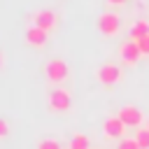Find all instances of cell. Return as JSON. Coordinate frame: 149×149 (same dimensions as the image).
Here are the masks:
<instances>
[{"label": "cell", "mask_w": 149, "mask_h": 149, "mask_svg": "<svg viewBox=\"0 0 149 149\" xmlns=\"http://www.w3.org/2000/svg\"><path fill=\"white\" fill-rule=\"evenodd\" d=\"M44 74H47L54 84H58V81H65V79H68L70 68H68V63H65L63 58H51V61H47V65H44Z\"/></svg>", "instance_id": "cell-1"}, {"label": "cell", "mask_w": 149, "mask_h": 149, "mask_svg": "<svg viewBox=\"0 0 149 149\" xmlns=\"http://www.w3.org/2000/svg\"><path fill=\"white\" fill-rule=\"evenodd\" d=\"M70 107H72L70 91H65V88H54V91H49V109H51V112L63 114V112H68Z\"/></svg>", "instance_id": "cell-2"}, {"label": "cell", "mask_w": 149, "mask_h": 149, "mask_svg": "<svg viewBox=\"0 0 149 149\" xmlns=\"http://www.w3.org/2000/svg\"><path fill=\"white\" fill-rule=\"evenodd\" d=\"M98 28H100V33H102L105 37H114V35L119 33V28H121V19H119V14H114V12H105V14H100V19H98Z\"/></svg>", "instance_id": "cell-3"}, {"label": "cell", "mask_w": 149, "mask_h": 149, "mask_svg": "<svg viewBox=\"0 0 149 149\" xmlns=\"http://www.w3.org/2000/svg\"><path fill=\"white\" fill-rule=\"evenodd\" d=\"M128 128H140L142 126V121H144V114H142V109L140 107H135V105H123L121 109H119V114H116Z\"/></svg>", "instance_id": "cell-4"}, {"label": "cell", "mask_w": 149, "mask_h": 149, "mask_svg": "<svg viewBox=\"0 0 149 149\" xmlns=\"http://www.w3.org/2000/svg\"><path fill=\"white\" fill-rule=\"evenodd\" d=\"M126 123L119 119V116H109V119H105V123H102V135L107 137V140H123L126 137Z\"/></svg>", "instance_id": "cell-5"}, {"label": "cell", "mask_w": 149, "mask_h": 149, "mask_svg": "<svg viewBox=\"0 0 149 149\" xmlns=\"http://www.w3.org/2000/svg\"><path fill=\"white\" fill-rule=\"evenodd\" d=\"M121 77H123V72H121V68H119L116 63H105V65L98 68V81H100V84L112 86V84H119Z\"/></svg>", "instance_id": "cell-6"}, {"label": "cell", "mask_w": 149, "mask_h": 149, "mask_svg": "<svg viewBox=\"0 0 149 149\" xmlns=\"http://www.w3.org/2000/svg\"><path fill=\"white\" fill-rule=\"evenodd\" d=\"M119 56H121V61H123L126 65H135V63L142 58V49H140V44H137L135 40H126V42L119 47Z\"/></svg>", "instance_id": "cell-7"}, {"label": "cell", "mask_w": 149, "mask_h": 149, "mask_svg": "<svg viewBox=\"0 0 149 149\" xmlns=\"http://www.w3.org/2000/svg\"><path fill=\"white\" fill-rule=\"evenodd\" d=\"M33 26H37V28L49 33L51 28H56V14L51 9H37L33 14Z\"/></svg>", "instance_id": "cell-8"}, {"label": "cell", "mask_w": 149, "mask_h": 149, "mask_svg": "<svg viewBox=\"0 0 149 149\" xmlns=\"http://www.w3.org/2000/svg\"><path fill=\"white\" fill-rule=\"evenodd\" d=\"M26 42H28L30 47H44V44H47V30H42V28H37V26H30V28L26 30Z\"/></svg>", "instance_id": "cell-9"}, {"label": "cell", "mask_w": 149, "mask_h": 149, "mask_svg": "<svg viewBox=\"0 0 149 149\" xmlns=\"http://www.w3.org/2000/svg\"><path fill=\"white\" fill-rule=\"evenodd\" d=\"M144 35H149V21L140 19V21H135L133 28H130V40H142Z\"/></svg>", "instance_id": "cell-10"}, {"label": "cell", "mask_w": 149, "mask_h": 149, "mask_svg": "<svg viewBox=\"0 0 149 149\" xmlns=\"http://www.w3.org/2000/svg\"><path fill=\"white\" fill-rule=\"evenodd\" d=\"M70 149H91V142L84 133H77L72 140H70Z\"/></svg>", "instance_id": "cell-11"}, {"label": "cell", "mask_w": 149, "mask_h": 149, "mask_svg": "<svg viewBox=\"0 0 149 149\" xmlns=\"http://www.w3.org/2000/svg\"><path fill=\"white\" fill-rule=\"evenodd\" d=\"M135 140H137V144H140L142 149H149V128H147V126L140 128L137 135H135Z\"/></svg>", "instance_id": "cell-12"}, {"label": "cell", "mask_w": 149, "mask_h": 149, "mask_svg": "<svg viewBox=\"0 0 149 149\" xmlns=\"http://www.w3.org/2000/svg\"><path fill=\"white\" fill-rule=\"evenodd\" d=\"M37 149H61V144H58V140H54V137H44V140L37 142Z\"/></svg>", "instance_id": "cell-13"}, {"label": "cell", "mask_w": 149, "mask_h": 149, "mask_svg": "<svg viewBox=\"0 0 149 149\" xmlns=\"http://www.w3.org/2000/svg\"><path fill=\"white\" fill-rule=\"evenodd\" d=\"M119 149H142V147L137 144L135 137H123V140L119 142Z\"/></svg>", "instance_id": "cell-14"}, {"label": "cell", "mask_w": 149, "mask_h": 149, "mask_svg": "<svg viewBox=\"0 0 149 149\" xmlns=\"http://www.w3.org/2000/svg\"><path fill=\"white\" fill-rule=\"evenodd\" d=\"M137 44H140V49H142V56H149V35H144L142 40H135Z\"/></svg>", "instance_id": "cell-15"}, {"label": "cell", "mask_w": 149, "mask_h": 149, "mask_svg": "<svg viewBox=\"0 0 149 149\" xmlns=\"http://www.w3.org/2000/svg\"><path fill=\"white\" fill-rule=\"evenodd\" d=\"M7 135H9V123L5 119H0V140H5Z\"/></svg>", "instance_id": "cell-16"}, {"label": "cell", "mask_w": 149, "mask_h": 149, "mask_svg": "<svg viewBox=\"0 0 149 149\" xmlns=\"http://www.w3.org/2000/svg\"><path fill=\"white\" fill-rule=\"evenodd\" d=\"M107 2H112V5H123L126 0H107Z\"/></svg>", "instance_id": "cell-17"}, {"label": "cell", "mask_w": 149, "mask_h": 149, "mask_svg": "<svg viewBox=\"0 0 149 149\" xmlns=\"http://www.w3.org/2000/svg\"><path fill=\"white\" fill-rule=\"evenodd\" d=\"M2 61H5V58H2V54H0V68H2Z\"/></svg>", "instance_id": "cell-18"}, {"label": "cell", "mask_w": 149, "mask_h": 149, "mask_svg": "<svg viewBox=\"0 0 149 149\" xmlns=\"http://www.w3.org/2000/svg\"><path fill=\"white\" fill-rule=\"evenodd\" d=\"M147 128H149V123H147Z\"/></svg>", "instance_id": "cell-19"}]
</instances>
